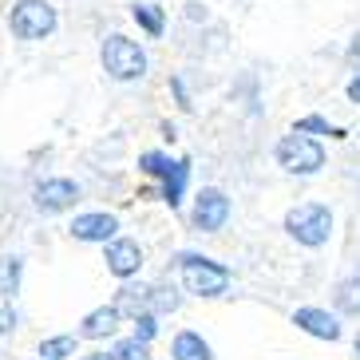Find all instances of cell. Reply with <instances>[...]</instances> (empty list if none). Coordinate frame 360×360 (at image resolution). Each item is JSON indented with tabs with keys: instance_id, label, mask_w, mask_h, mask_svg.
Masks as SVG:
<instances>
[{
	"instance_id": "7",
	"label": "cell",
	"mask_w": 360,
	"mask_h": 360,
	"mask_svg": "<svg viewBox=\"0 0 360 360\" xmlns=\"http://www.w3.org/2000/svg\"><path fill=\"white\" fill-rule=\"evenodd\" d=\"M293 325L305 328L309 337H321V340H340V321L333 317V313H325V309L317 305H305L293 313Z\"/></svg>"
},
{
	"instance_id": "1",
	"label": "cell",
	"mask_w": 360,
	"mask_h": 360,
	"mask_svg": "<svg viewBox=\"0 0 360 360\" xmlns=\"http://www.w3.org/2000/svg\"><path fill=\"white\" fill-rule=\"evenodd\" d=\"M277 167L289 170V174H317L325 167V147H321L317 139H309L305 131H293L277 143Z\"/></svg>"
},
{
	"instance_id": "3",
	"label": "cell",
	"mask_w": 360,
	"mask_h": 360,
	"mask_svg": "<svg viewBox=\"0 0 360 360\" xmlns=\"http://www.w3.org/2000/svg\"><path fill=\"white\" fill-rule=\"evenodd\" d=\"M103 68L111 79H143L147 75V52L127 36H107L103 40Z\"/></svg>"
},
{
	"instance_id": "10",
	"label": "cell",
	"mask_w": 360,
	"mask_h": 360,
	"mask_svg": "<svg viewBox=\"0 0 360 360\" xmlns=\"http://www.w3.org/2000/svg\"><path fill=\"white\" fill-rule=\"evenodd\" d=\"M139 265H143V254H139V245L127 242V238H119V242L107 245V269L115 277H131L139 274Z\"/></svg>"
},
{
	"instance_id": "6",
	"label": "cell",
	"mask_w": 360,
	"mask_h": 360,
	"mask_svg": "<svg viewBox=\"0 0 360 360\" xmlns=\"http://www.w3.org/2000/svg\"><path fill=\"white\" fill-rule=\"evenodd\" d=\"M226 218H230V198H226L222 191L206 186V191L198 194V202H194V226H198L202 233H214V230L226 226Z\"/></svg>"
},
{
	"instance_id": "8",
	"label": "cell",
	"mask_w": 360,
	"mask_h": 360,
	"mask_svg": "<svg viewBox=\"0 0 360 360\" xmlns=\"http://www.w3.org/2000/svg\"><path fill=\"white\" fill-rule=\"evenodd\" d=\"M75 198H79V186L68 179H52V182H40L36 186V206L40 210H68Z\"/></svg>"
},
{
	"instance_id": "25",
	"label": "cell",
	"mask_w": 360,
	"mask_h": 360,
	"mask_svg": "<svg viewBox=\"0 0 360 360\" xmlns=\"http://www.w3.org/2000/svg\"><path fill=\"white\" fill-rule=\"evenodd\" d=\"M349 99H352V103H360V75L349 84Z\"/></svg>"
},
{
	"instance_id": "18",
	"label": "cell",
	"mask_w": 360,
	"mask_h": 360,
	"mask_svg": "<svg viewBox=\"0 0 360 360\" xmlns=\"http://www.w3.org/2000/svg\"><path fill=\"white\" fill-rule=\"evenodd\" d=\"M72 352H75V337H52V340H44L40 345V356H48V360L72 356Z\"/></svg>"
},
{
	"instance_id": "20",
	"label": "cell",
	"mask_w": 360,
	"mask_h": 360,
	"mask_svg": "<svg viewBox=\"0 0 360 360\" xmlns=\"http://www.w3.org/2000/svg\"><path fill=\"white\" fill-rule=\"evenodd\" d=\"M293 131H317V135H333V139H345V131L340 127H328L325 119L321 115H309V119H301V123H297Z\"/></svg>"
},
{
	"instance_id": "13",
	"label": "cell",
	"mask_w": 360,
	"mask_h": 360,
	"mask_svg": "<svg viewBox=\"0 0 360 360\" xmlns=\"http://www.w3.org/2000/svg\"><path fill=\"white\" fill-rule=\"evenodd\" d=\"M186 179H191V162L179 159L174 162V170H170L167 179H162V198L170 202V206H179L182 202V191H186Z\"/></svg>"
},
{
	"instance_id": "27",
	"label": "cell",
	"mask_w": 360,
	"mask_h": 360,
	"mask_svg": "<svg viewBox=\"0 0 360 360\" xmlns=\"http://www.w3.org/2000/svg\"><path fill=\"white\" fill-rule=\"evenodd\" d=\"M356 356H360V337H356Z\"/></svg>"
},
{
	"instance_id": "28",
	"label": "cell",
	"mask_w": 360,
	"mask_h": 360,
	"mask_svg": "<svg viewBox=\"0 0 360 360\" xmlns=\"http://www.w3.org/2000/svg\"><path fill=\"white\" fill-rule=\"evenodd\" d=\"M44 360H48V356H44Z\"/></svg>"
},
{
	"instance_id": "22",
	"label": "cell",
	"mask_w": 360,
	"mask_h": 360,
	"mask_svg": "<svg viewBox=\"0 0 360 360\" xmlns=\"http://www.w3.org/2000/svg\"><path fill=\"white\" fill-rule=\"evenodd\" d=\"M155 328H159V325H155V317H150V313H139V317H135V337L139 340H147V345H150Z\"/></svg>"
},
{
	"instance_id": "2",
	"label": "cell",
	"mask_w": 360,
	"mask_h": 360,
	"mask_svg": "<svg viewBox=\"0 0 360 360\" xmlns=\"http://www.w3.org/2000/svg\"><path fill=\"white\" fill-rule=\"evenodd\" d=\"M285 230L301 245H325L328 233H333V210L321 202H305V206L285 214Z\"/></svg>"
},
{
	"instance_id": "16",
	"label": "cell",
	"mask_w": 360,
	"mask_h": 360,
	"mask_svg": "<svg viewBox=\"0 0 360 360\" xmlns=\"http://www.w3.org/2000/svg\"><path fill=\"white\" fill-rule=\"evenodd\" d=\"M147 301H150V289L147 285H127L123 289V293H119V313H123V309H127V313H135L139 317V309H147Z\"/></svg>"
},
{
	"instance_id": "15",
	"label": "cell",
	"mask_w": 360,
	"mask_h": 360,
	"mask_svg": "<svg viewBox=\"0 0 360 360\" xmlns=\"http://www.w3.org/2000/svg\"><path fill=\"white\" fill-rule=\"evenodd\" d=\"M131 16H135V24L147 36H162V8H159V4H135Z\"/></svg>"
},
{
	"instance_id": "11",
	"label": "cell",
	"mask_w": 360,
	"mask_h": 360,
	"mask_svg": "<svg viewBox=\"0 0 360 360\" xmlns=\"http://www.w3.org/2000/svg\"><path fill=\"white\" fill-rule=\"evenodd\" d=\"M115 325H119V305H103V309H96V313H91V317L84 321L79 337H87V340L111 337V333H115Z\"/></svg>"
},
{
	"instance_id": "26",
	"label": "cell",
	"mask_w": 360,
	"mask_h": 360,
	"mask_svg": "<svg viewBox=\"0 0 360 360\" xmlns=\"http://www.w3.org/2000/svg\"><path fill=\"white\" fill-rule=\"evenodd\" d=\"M84 360H115L111 352H91V356H84Z\"/></svg>"
},
{
	"instance_id": "5",
	"label": "cell",
	"mask_w": 360,
	"mask_h": 360,
	"mask_svg": "<svg viewBox=\"0 0 360 360\" xmlns=\"http://www.w3.org/2000/svg\"><path fill=\"white\" fill-rule=\"evenodd\" d=\"M56 28V8L48 0H20L12 12V36L20 40H44Z\"/></svg>"
},
{
	"instance_id": "9",
	"label": "cell",
	"mask_w": 360,
	"mask_h": 360,
	"mask_svg": "<svg viewBox=\"0 0 360 360\" xmlns=\"http://www.w3.org/2000/svg\"><path fill=\"white\" fill-rule=\"evenodd\" d=\"M119 230V222L111 218V214H79L72 222V233L79 238V242H111Z\"/></svg>"
},
{
	"instance_id": "12",
	"label": "cell",
	"mask_w": 360,
	"mask_h": 360,
	"mask_svg": "<svg viewBox=\"0 0 360 360\" xmlns=\"http://www.w3.org/2000/svg\"><path fill=\"white\" fill-rule=\"evenodd\" d=\"M170 356H174V360H214L210 356V345H206L198 333H179L174 345H170Z\"/></svg>"
},
{
	"instance_id": "4",
	"label": "cell",
	"mask_w": 360,
	"mask_h": 360,
	"mask_svg": "<svg viewBox=\"0 0 360 360\" xmlns=\"http://www.w3.org/2000/svg\"><path fill=\"white\" fill-rule=\"evenodd\" d=\"M182 285H186V293L218 297V293H226V285H230V269L218 265V262H210V257L186 254L182 257Z\"/></svg>"
},
{
	"instance_id": "14",
	"label": "cell",
	"mask_w": 360,
	"mask_h": 360,
	"mask_svg": "<svg viewBox=\"0 0 360 360\" xmlns=\"http://www.w3.org/2000/svg\"><path fill=\"white\" fill-rule=\"evenodd\" d=\"M337 305L340 313H352V317H360V269L352 277H345L337 285Z\"/></svg>"
},
{
	"instance_id": "24",
	"label": "cell",
	"mask_w": 360,
	"mask_h": 360,
	"mask_svg": "<svg viewBox=\"0 0 360 360\" xmlns=\"http://www.w3.org/2000/svg\"><path fill=\"white\" fill-rule=\"evenodd\" d=\"M349 64H352V68H360V36L352 40V48H349Z\"/></svg>"
},
{
	"instance_id": "23",
	"label": "cell",
	"mask_w": 360,
	"mask_h": 360,
	"mask_svg": "<svg viewBox=\"0 0 360 360\" xmlns=\"http://www.w3.org/2000/svg\"><path fill=\"white\" fill-rule=\"evenodd\" d=\"M16 328V309L12 301H0V333H12Z\"/></svg>"
},
{
	"instance_id": "21",
	"label": "cell",
	"mask_w": 360,
	"mask_h": 360,
	"mask_svg": "<svg viewBox=\"0 0 360 360\" xmlns=\"http://www.w3.org/2000/svg\"><path fill=\"white\" fill-rule=\"evenodd\" d=\"M0 281H4V293H16V285H20V257H8V262H4Z\"/></svg>"
},
{
	"instance_id": "19",
	"label": "cell",
	"mask_w": 360,
	"mask_h": 360,
	"mask_svg": "<svg viewBox=\"0 0 360 360\" xmlns=\"http://www.w3.org/2000/svg\"><path fill=\"white\" fill-rule=\"evenodd\" d=\"M111 356H115V360H147V340H139V337H131V340H119Z\"/></svg>"
},
{
	"instance_id": "17",
	"label": "cell",
	"mask_w": 360,
	"mask_h": 360,
	"mask_svg": "<svg viewBox=\"0 0 360 360\" xmlns=\"http://www.w3.org/2000/svg\"><path fill=\"white\" fill-rule=\"evenodd\" d=\"M174 162L179 159H167V155H159V150H147V155L139 159V167L147 170V174H155V179H167L170 170H174Z\"/></svg>"
}]
</instances>
